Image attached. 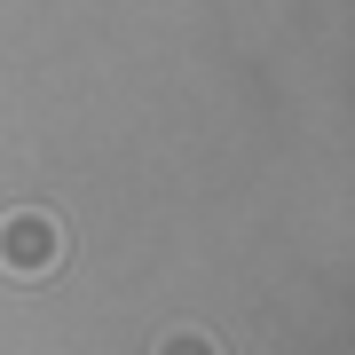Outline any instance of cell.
<instances>
[{
	"mask_svg": "<svg viewBox=\"0 0 355 355\" xmlns=\"http://www.w3.org/2000/svg\"><path fill=\"white\" fill-rule=\"evenodd\" d=\"M55 261H64V221H55L48 205H16V214H0V277L40 284V277H55Z\"/></svg>",
	"mask_w": 355,
	"mask_h": 355,
	"instance_id": "cell-1",
	"label": "cell"
},
{
	"mask_svg": "<svg viewBox=\"0 0 355 355\" xmlns=\"http://www.w3.org/2000/svg\"><path fill=\"white\" fill-rule=\"evenodd\" d=\"M150 355H221V347L205 340V331H166V340H158Z\"/></svg>",
	"mask_w": 355,
	"mask_h": 355,
	"instance_id": "cell-2",
	"label": "cell"
}]
</instances>
